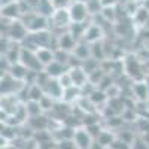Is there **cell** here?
<instances>
[{
    "label": "cell",
    "mask_w": 149,
    "mask_h": 149,
    "mask_svg": "<svg viewBox=\"0 0 149 149\" xmlns=\"http://www.w3.org/2000/svg\"><path fill=\"white\" fill-rule=\"evenodd\" d=\"M19 61H21V63L26 66L30 72L39 73V72H43V70H45V67H43V64L40 63V60H39V57H37L36 51H31V49L22 48V52H21Z\"/></svg>",
    "instance_id": "cell-1"
},
{
    "label": "cell",
    "mask_w": 149,
    "mask_h": 149,
    "mask_svg": "<svg viewBox=\"0 0 149 149\" xmlns=\"http://www.w3.org/2000/svg\"><path fill=\"white\" fill-rule=\"evenodd\" d=\"M69 14H70V19L72 22H84L86 19V17L90 15V10H88V6H86L85 2H73L70 6H69Z\"/></svg>",
    "instance_id": "cell-2"
},
{
    "label": "cell",
    "mask_w": 149,
    "mask_h": 149,
    "mask_svg": "<svg viewBox=\"0 0 149 149\" xmlns=\"http://www.w3.org/2000/svg\"><path fill=\"white\" fill-rule=\"evenodd\" d=\"M73 142H74V145H76L78 149H91V146H93V134L88 131V128L86 130H84V128L74 130Z\"/></svg>",
    "instance_id": "cell-3"
},
{
    "label": "cell",
    "mask_w": 149,
    "mask_h": 149,
    "mask_svg": "<svg viewBox=\"0 0 149 149\" xmlns=\"http://www.w3.org/2000/svg\"><path fill=\"white\" fill-rule=\"evenodd\" d=\"M70 76H72V81H73V85L74 86H79V88H82V86L86 84V79H88V73H86L81 66L78 67H70Z\"/></svg>",
    "instance_id": "cell-4"
},
{
    "label": "cell",
    "mask_w": 149,
    "mask_h": 149,
    "mask_svg": "<svg viewBox=\"0 0 149 149\" xmlns=\"http://www.w3.org/2000/svg\"><path fill=\"white\" fill-rule=\"evenodd\" d=\"M67 70H70V69H69L66 64H63V63H58V61H52L49 66L45 67V72H46L51 78H55V79H58L61 74H64Z\"/></svg>",
    "instance_id": "cell-5"
},
{
    "label": "cell",
    "mask_w": 149,
    "mask_h": 149,
    "mask_svg": "<svg viewBox=\"0 0 149 149\" xmlns=\"http://www.w3.org/2000/svg\"><path fill=\"white\" fill-rule=\"evenodd\" d=\"M52 21H54L55 26H58V27H63V26L70 24L72 19H70L69 9H55L54 15H52Z\"/></svg>",
    "instance_id": "cell-6"
},
{
    "label": "cell",
    "mask_w": 149,
    "mask_h": 149,
    "mask_svg": "<svg viewBox=\"0 0 149 149\" xmlns=\"http://www.w3.org/2000/svg\"><path fill=\"white\" fill-rule=\"evenodd\" d=\"M90 45H91V43H88V42L76 43V46H74V49H73V55H74V58L81 60V63H82L84 60H88L90 55H91V48H88Z\"/></svg>",
    "instance_id": "cell-7"
},
{
    "label": "cell",
    "mask_w": 149,
    "mask_h": 149,
    "mask_svg": "<svg viewBox=\"0 0 149 149\" xmlns=\"http://www.w3.org/2000/svg\"><path fill=\"white\" fill-rule=\"evenodd\" d=\"M36 54L39 57L40 63L43 64V67L49 66L52 61H55V51H52V49H49V48H39L36 51Z\"/></svg>",
    "instance_id": "cell-8"
},
{
    "label": "cell",
    "mask_w": 149,
    "mask_h": 149,
    "mask_svg": "<svg viewBox=\"0 0 149 149\" xmlns=\"http://www.w3.org/2000/svg\"><path fill=\"white\" fill-rule=\"evenodd\" d=\"M74 46H76V39H74L70 33H66L63 36H60V43H58L60 49H64V51H73Z\"/></svg>",
    "instance_id": "cell-9"
},
{
    "label": "cell",
    "mask_w": 149,
    "mask_h": 149,
    "mask_svg": "<svg viewBox=\"0 0 149 149\" xmlns=\"http://www.w3.org/2000/svg\"><path fill=\"white\" fill-rule=\"evenodd\" d=\"M100 29H98V26H90L88 29H86L85 31V36H84V40L88 42V43H94V42H98V39H100Z\"/></svg>",
    "instance_id": "cell-10"
},
{
    "label": "cell",
    "mask_w": 149,
    "mask_h": 149,
    "mask_svg": "<svg viewBox=\"0 0 149 149\" xmlns=\"http://www.w3.org/2000/svg\"><path fill=\"white\" fill-rule=\"evenodd\" d=\"M52 3L55 9H69V6L72 5L70 0H52Z\"/></svg>",
    "instance_id": "cell-11"
},
{
    "label": "cell",
    "mask_w": 149,
    "mask_h": 149,
    "mask_svg": "<svg viewBox=\"0 0 149 149\" xmlns=\"http://www.w3.org/2000/svg\"><path fill=\"white\" fill-rule=\"evenodd\" d=\"M104 149H113V148H112V146H106Z\"/></svg>",
    "instance_id": "cell-12"
}]
</instances>
